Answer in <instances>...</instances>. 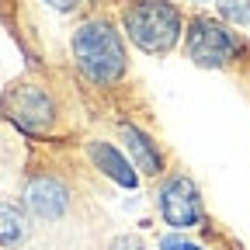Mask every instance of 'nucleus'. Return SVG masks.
<instances>
[{"instance_id":"obj_5","label":"nucleus","mask_w":250,"mask_h":250,"mask_svg":"<svg viewBox=\"0 0 250 250\" xmlns=\"http://www.w3.org/2000/svg\"><path fill=\"white\" fill-rule=\"evenodd\" d=\"M160 208H164V219H167L170 226H195L198 219H202L198 195H195L191 181H184V177H174V181L164 184Z\"/></svg>"},{"instance_id":"obj_10","label":"nucleus","mask_w":250,"mask_h":250,"mask_svg":"<svg viewBox=\"0 0 250 250\" xmlns=\"http://www.w3.org/2000/svg\"><path fill=\"white\" fill-rule=\"evenodd\" d=\"M219 7H223L226 18H233L240 24H250V0H223Z\"/></svg>"},{"instance_id":"obj_7","label":"nucleus","mask_w":250,"mask_h":250,"mask_svg":"<svg viewBox=\"0 0 250 250\" xmlns=\"http://www.w3.org/2000/svg\"><path fill=\"white\" fill-rule=\"evenodd\" d=\"M90 156H94V164H98L108 177H115V181L125 184V188H136L132 167L122 160V153H118L115 146H108V143H90Z\"/></svg>"},{"instance_id":"obj_12","label":"nucleus","mask_w":250,"mask_h":250,"mask_svg":"<svg viewBox=\"0 0 250 250\" xmlns=\"http://www.w3.org/2000/svg\"><path fill=\"white\" fill-rule=\"evenodd\" d=\"M45 4H52L56 11H73V7L80 4V0H45Z\"/></svg>"},{"instance_id":"obj_8","label":"nucleus","mask_w":250,"mask_h":250,"mask_svg":"<svg viewBox=\"0 0 250 250\" xmlns=\"http://www.w3.org/2000/svg\"><path fill=\"white\" fill-rule=\"evenodd\" d=\"M28 236V226H24V215L14 208V205H0V243L4 247H14Z\"/></svg>"},{"instance_id":"obj_11","label":"nucleus","mask_w":250,"mask_h":250,"mask_svg":"<svg viewBox=\"0 0 250 250\" xmlns=\"http://www.w3.org/2000/svg\"><path fill=\"white\" fill-rule=\"evenodd\" d=\"M164 250H202V247L188 243V240H177V236H167V240H164Z\"/></svg>"},{"instance_id":"obj_6","label":"nucleus","mask_w":250,"mask_h":250,"mask_svg":"<svg viewBox=\"0 0 250 250\" xmlns=\"http://www.w3.org/2000/svg\"><path fill=\"white\" fill-rule=\"evenodd\" d=\"M24 202H28V208L35 212V215L56 219V215L66 212V188H62L59 181H52V177H39V181L28 184Z\"/></svg>"},{"instance_id":"obj_3","label":"nucleus","mask_w":250,"mask_h":250,"mask_svg":"<svg viewBox=\"0 0 250 250\" xmlns=\"http://www.w3.org/2000/svg\"><path fill=\"white\" fill-rule=\"evenodd\" d=\"M4 108H7V115L21 125V129H28V132L49 129V122H52V101L45 98L39 87H31V83H21L14 90H7Z\"/></svg>"},{"instance_id":"obj_4","label":"nucleus","mask_w":250,"mask_h":250,"mask_svg":"<svg viewBox=\"0 0 250 250\" xmlns=\"http://www.w3.org/2000/svg\"><path fill=\"white\" fill-rule=\"evenodd\" d=\"M188 52L191 59L205 62V66H219L236 52V42L229 39V31H223L212 21H195L191 31H188Z\"/></svg>"},{"instance_id":"obj_1","label":"nucleus","mask_w":250,"mask_h":250,"mask_svg":"<svg viewBox=\"0 0 250 250\" xmlns=\"http://www.w3.org/2000/svg\"><path fill=\"white\" fill-rule=\"evenodd\" d=\"M73 56L80 62V70L90 77V80H115L122 77L125 70V52H122V42L118 35L101 21V24H83L77 35H73Z\"/></svg>"},{"instance_id":"obj_9","label":"nucleus","mask_w":250,"mask_h":250,"mask_svg":"<svg viewBox=\"0 0 250 250\" xmlns=\"http://www.w3.org/2000/svg\"><path fill=\"white\" fill-rule=\"evenodd\" d=\"M125 143H129V149L136 153V160H139V167H143L146 174H156V170H160V156H156V149L149 146V139H146L139 129H129V125H125Z\"/></svg>"},{"instance_id":"obj_2","label":"nucleus","mask_w":250,"mask_h":250,"mask_svg":"<svg viewBox=\"0 0 250 250\" xmlns=\"http://www.w3.org/2000/svg\"><path fill=\"white\" fill-rule=\"evenodd\" d=\"M129 39L146 52H167L181 35V14L164 0H143L132 11H125Z\"/></svg>"}]
</instances>
